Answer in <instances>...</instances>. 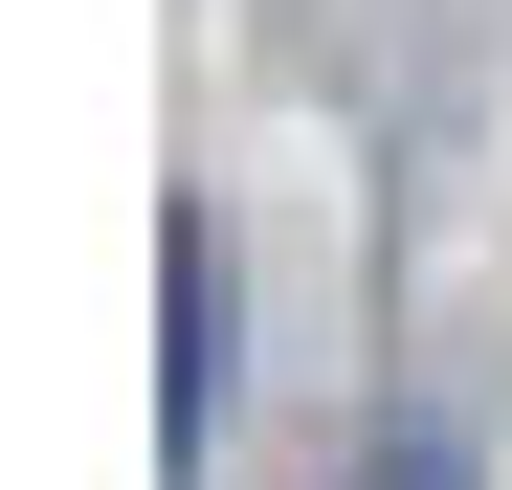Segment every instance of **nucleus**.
I'll use <instances>...</instances> for the list:
<instances>
[{
	"label": "nucleus",
	"instance_id": "nucleus-1",
	"mask_svg": "<svg viewBox=\"0 0 512 490\" xmlns=\"http://www.w3.org/2000/svg\"><path fill=\"white\" fill-rule=\"evenodd\" d=\"M379 490H468V446H423V424H401V446H379Z\"/></svg>",
	"mask_w": 512,
	"mask_h": 490
}]
</instances>
